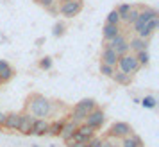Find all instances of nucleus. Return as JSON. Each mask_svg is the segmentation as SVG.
<instances>
[{
  "instance_id": "f257e3e1",
  "label": "nucleus",
  "mask_w": 159,
  "mask_h": 147,
  "mask_svg": "<svg viewBox=\"0 0 159 147\" xmlns=\"http://www.w3.org/2000/svg\"><path fill=\"white\" fill-rule=\"evenodd\" d=\"M27 113L34 118H48L54 115V101H48L41 93H32L27 99Z\"/></svg>"
},
{
  "instance_id": "f03ea898",
  "label": "nucleus",
  "mask_w": 159,
  "mask_h": 147,
  "mask_svg": "<svg viewBox=\"0 0 159 147\" xmlns=\"http://www.w3.org/2000/svg\"><path fill=\"white\" fill-rule=\"evenodd\" d=\"M95 108H98L95 99H82V101H79V102L72 108L70 120H72V122H75V124H82V122L86 120L88 113H91Z\"/></svg>"
},
{
  "instance_id": "7ed1b4c3",
  "label": "nucleus",
  "mask_w": 159,
  "mask_h": 147,
  "mask_svg": "<svg viewBox=\"0 0 159 147\" xmlns=\"http://www.w3.org/2000/svg\"><path fill=\"white\" fill-rule=\"evenodd\" d=\"M116 68L122 70V72L129 74V75H134V74L139 72V63L136 59V54H125V56H118V63H116Z\"/></svg>"
},
{
  "instance_id": "20e7f679",
  "label": "nucleus",
  "mask_w": 159,
  "mask_h": 147,
  "mask_svg": "<svg viewBox=\"0 0 159 147\" xmlns=\"http://www.w3.org/2000/svg\"><path fill=\"white\" fill-rule=\"evenodd\" d=\"M84 7V2L82 0H70V2H63L59 4V13L65 16V18H73L77 16Z\"/></svg>"
},
{
  "instance_id": "39448f33",
  "label": "nucleus",
  "mask_w": 159,
  "mask_h": 147,
  "mask_svg": "<svg viewBox=\"0 0 159 147\" xmlns=\"http://www.w3.org/2000/svg\"><path fill=\"white\" fill-rule=\"evenodd\" d=\"M130 133H132V127H130L129 122H113L111 127H109V131H107V136L122 140L125 136H129Z\"/></svg>"
},
{
  "instance_id": "423d86ee",
  "label": "nucleus",
  "mask_w": 159,
  "mask_h": 147,
  "mask_svg": "<svg viewBox=\"0 0 159 147\" xmlns=\"http://www.w3.org/2000/svg\"><path fill=\"white\" fill-rule=\"evenodd\" d=\"M157 11L154 7H141V11H139V16H138V20L134 23H132V27H134V32H138V31L143 29V25L147 22H150L152 18H157Z\"/></svg>"
},
{
  "instance_id": "0eeeda50",
  "label": "nucleus",
  "mask_w": 159,
  "mask_h": 147,
  "mask_svg": "<svg viewBox=\"0 0 159 147\" xmlns=\"http://www.w3.org/2000/svg\"><path fill=\"white\" fill-rule=\"evenodd\" d=\"M107 47H111L113 50L118 54V56H125V54H129L130 49H129V40L123 36V34H118V36H115L111 41H107Z\"/></svg>"
},
{
  "instance_id": "6e6552de",
  "label": "nucleus",
  "mask_w": 159,
  "mask_h": 147,
  "mask_svg": "<svg viewBox=\"0 0 159 147\" xmlns=\"http://www.w3.org/2000/svg\"><path fill=\"white\" fill-rule=\"evenodd\" d=\"M106 122V113L100 110V108H95L91 113H88L86 120H84V124H88L89 127H93L95 131H98L102 126Z\"/></svg>"
},
{
  "instance_id": "1a4fd4ad",
  "label": "nucleus",
  "mask_w": 159,
  "mask_h": 147,
  "mask_svg": "<svg viewBox=\"0 0 159 147\" xmlns=\"http://www.w3.org/2000/svg\"><path fill=\"white\" fill-rule=\"evenodd\" d=\"M34 120H36V118L32 117L30 113H27V111L20 113V126H18V133H22V135H30V129H32Z\"/></svg>"
},
{
  "instance_id": "9d476101",
  "label": "nucleus",
  "mask_w": 159,
  "mask_h": 147,
  "mask_svg": "<svg viewBox=\"0 0 159 147\" xmlns=\"http://www.w3.org/2000/svg\"><path fill=\"white\" fill-rule=\"evenodd\" d=\"M157 29H159V18H152L150 22L145 23L143 29L138 31L136 34H138V38H141V40H148V38H150Z\"/></svg>"
},
{
  "instance_id": "9b49d317",
  "label": "nucleus",
  "mask_w": 159,
  "mask_h": 147,
  "mask_svg": "<svg viewBox=\"0 0 159 147\" xmlns=\"http://www.w3.org/2000/svg\"><path fill=\"white\" fill-rule=\"evenodd\" d=\"M100 63H106V65H109V66H115L116 68V63H118V54H116L111 47H104L102 49V56H100Z\"/></svg>"
},
{
  "instance_id": "f8f14e48",
  "label": "nucleus",
  "mask_w": 159,
  "mask_h": 147,
  "mask_svg": "<svg viewBox=\"0 0 159 147\" xmlns=\"http://www.w3.org/2000/svg\"><path fill=\"white\" fill-rule=\"evenodd\" d=\"M48 131V120L47 118H36L34 124H32V129H30V135L34 136H45Z\"/></svg>"
},
{
  "instance_id": "ddd939ff",
  "label": "nucleus",
  "mask_w": 159,
  "mask_h": 147,
  "mask_svg": "<svg viewBox=\"0 0 159 147\" xmlns=\"http://www.w3.org/2000/svg\"><path fill=\"white\" fill-rule=\"evenodd\" d=\"M77 126H79V124H75V122H72L70 118H66L65 124H63V129H61V133H59V136L65 140V142H68V140L75 135V131H77Z\"/></svg>"
},
{
  "instance_id": "4468645a",
  "label": "nucleus",
  "mask_w": 159,
  "mask_h": 147,
  "mask_svg": "<svg viewBox=\"0 0 159 147\" xmlns=\"http://www.w3.org/2000/svg\"><path fill=\"white\" fill-rule=\"evenodd\" d=\"M13 77H15V70H13V66L9 65V61L0 59V79H2V83L11 81Z\"/></svg>"
},
{
  "instance_id": "2eb2a0df",
  "label": "nucleus",
  "mask_w": 159,
  "mask_h": 147,
  "mask_svg": "<svg viewBox=\"0 0 159 147\" xmlns=\"http://www.w3.org/2000/svg\"><path fill=\"white\" fill-rule=\"evenodd\" d=\"M120 147H145V145H143V140H141L139 135L130 133L129 136H125V138L120 140Z\"/></svg>"
},
{
  "instance_id": "dca6fc26",
  "label": "nucleus",
  "mask_w": 159,
  "mask_h": 147,
  "mask_svg": "<svg viewBox=\"0 0 159 147\" xmlns=\"http://www.w3.org/2000/svg\"><path fill=\"white\" fill-rule=\"evenodd\" d=\"M129 49L132 54H138L141 50H148V40H141V38H130L129 41Z\"/></svg>"
},
{
  "instance_id": "f3484780",
  "label": "nucleus",
  "mask_w": 159,
  "mask_h": 147,
  "mask_svg": "<svg viewBox=\"0 0 159 147\" xmlns=\"http://www.w3.org/2000/svg\"><path fill=\"white\" fill-rule=\"evenodd\" d=\"M18 126H20V113H6L4 127L7 131H18Z\"/></svg>"
},
{
  "instance_id": "a211bd4d",
  "label": "nucleus",
  "mask_w": 159,
  "mask_h": 147,
  "mask_svg": "<svg viewBox=\"0 0 159 147\" xmlns=\"http://www.w3.org/2000/svg\"><path fill=\"white\" fill-rule=\"evenodd\" d=\"M111 79L116 83V84H122V86H129L130 83H132V75H129V74L122 72V70H118V68H115V72H113V75H111Z\"/></svg>"
},
{
  "instance_id": "6ab92c4d",
  "label": "nucleus",
  "mask_w": 159,
  "mask_h": 147,
  "mask_svg": "<svg viewBox=\"0 0 159 147\" xmlns=\"http://www.w3.org/2000/svg\"><path fill=\"white\" fill-rule=\"evenodd\" d=\"M118 34H122L120 32V25H111V23H106L104 25V29H102V36H104V40L106 41H111L115 36H118Z\"/></svg>"
},
{
  "instance_id": "aec40b11",
  "label": "nucleus",
  "mask_w": 159,
  "mask_h": 147,
  "mask_svg": "<svg viewBox=\"0 0 159 147\" xmlns=\"http://www.w3.org/2000/svg\"><path fill=\"white\" fill-rule=\"evenodd\" d=\"M65 120L66 118H56V120L48 122V131H47V135H50V136H59V133H61V129H63Z\"/></svg>"
},
{
  "instance_id": "412c9836",
  "label": "nucleus",
  "mask_w": 159,
  "mask_h": 147,
  "mask_svg": "<svg viewBox=\"0 0 159 147\" xmlns=\"http://www.w3.org/2000/svg\"><path fill=\"white\" fill-rule=\"evenodd\" d=\"M139 104L143 106L145 110H156V106H157V99L154 95H145L141 101H139Z\"/></svg>"
},
{
  "instance_id": "4be33fe9",
  "label": "nucleus",
  "mask_w": 159,
  "mask_h": 147,
  "mask_svg": "<svg viewBox=\"0 0 159 147\" xmlns=\"http://www.w3.org/2000/svg\"><path fill=\"white\" fill-rule=\"evenodd\" d=\"M139 11H141V7L139 6H132L129 11V15H127V18H125V23H129V25H132V23L138 20V16H139Z\"/></svg>"
},
{
  "instance_id": "5701e85b",
  "label": "nucleus",
  "mask_w": 159,
  "mask_h": 147,
  "mask_svg": "<svg viewBox=\"0 0 159 147\" xmlns=\"http://www.w3.org/2000/svg\"><path fill=\"white\" fill-rule=\"evenodd\" d=\"M130 7H132V4H120V6L115 9L116 13H118V16H120V22H125V18L129 15Z\"/></svg>"
},
{
  "instance_id": "b1692460",
  "label": "nucleus",
  "mask_w": 159,
  "mask_h": 147,
  "mask_svg": "<svg viewBox=\"0 0 159 147\" xmlns=\"http://www.w3.org/2000/svg\"><path fill=\"white\" fill-rule=\"evenodd\" d=\"M65 32H66V25H65L63 22L54 23V27H52V36H54V38H61V36H65Z\"/></svg>"
},
{
  "instance_id": "393cba45",
  "label": "nucleus",
  "mask_w": 159,
  "mask_h": 147,
  "mask_svg": "<svg viewBox=\"0 0 159 147\" xmlns=\"http://www.w3.org/2000/svg\"><path fill=\"white\" fill-rule=\"evenodd\" d=\"M136 59H138V63H139V66H148V63H150V54H148V50H141L136 54Z\"/></svg>"
},
{
  "instance_id": "a878e982",
  "label": "nucleus",
  "mask_w": 159,
  "mask_h": 147,
  "mask_svg": "<svg viewBox=\"0 0 159 147\" xmlns=\"http://www.w3.org/2000/svg\"><path fill=\"white\" fill-rule=\"evenodd\" d=\"M52 65H54V59L50 56H43V58L39 59V68L41 70H50Z\"/></svg>"
},
{
  "instance_id": "bb28decb",
  "label": "nucleus",
  "mask_w": 159,
  "mask_h": 147,
  "mask_svg": "<svg viewBox=\"0 0 159 147\" xmlns=\"http://www.w3.org/2000/svg\"><path fill=\"white\" fill-rule=\"evenodd\" d=\"M106 23H111V25H120V16H118V13H116L115 9H113V11H109L107 18H106Z\"/></svg>"
},
{
  "instance_id": "cd10ccee",
  "label": "nucleus",
  "mask_w": 159,
  "mask_h": 147,
  "mask_svg": "<svg viewBox=\"0 0 159 147\" xmlns=\"http://www.w3.org/2000/svg\"><path fill=\"white\" fill-rule=\"evenodd\" d=\"M113 72H115V66H109V65H106V63H100V74H102V75L111 77Z\"/></svg>"
},
{
  "instance_id": "c85d7f7f",
  "label": "nucleus",
  "mask_w": 159,
  "mask_h": 147,
  "mask_svg": "<svg viewBox=\"0 0 159 147\" xmlns=\"http://www.w3.org/2000/svg\"><path fill=\"white\" fill-rule=\"evenodd\" d=\"M36 4H39L41 7H45V9H48L50 6H54V4H57V0H34Z\"/></svg>"
},
{
  "instance_id": "c756f323",
  "label": "nucleus",
  "mask_w": 159,
  "mask_h": 147,
  "mask_svg": "<svg viewBox=\"0 0 159 147\" xmlns=\"http://www.w3.org/2000/svg\"><path fill=\"white\" fill-rule=\"evenodd\" d=\"M98 147H113V138L106 135L104 138H100V144H98Z\"/></svg>"
},
{
  "instance_id": "7c9ffc66",
  "label": "nucleus",
  "mask_w": 159,
  "mask_h": 147,
  "mask_svg": "<svg viewBox=\"0 0 159 147\" xmlns=\"http://www.w3.org/2000/svg\"><path fill=\"white\" fill-rule=\"evenodd\" d=\"M98 144H100V138H98V136H93V138L86 144V147H98Z\"/></svg>"
},
{
  "instance_id": "2f4dec72",
  "label": "nucleus",
  "mask_w": 159,
  "mask_h": 147,
  "mask_svg": "<svg viewBox=\"0 0 159 147\" xmlns=\"http://www.w3.org/2000/svg\"><path fill=\"white\" fill-rule=\"evenodd\" d=\"M47 11H48V13H52V15H59V4H54V6H50Z\"/></svg>"
},
{
  "instance_id": "473e14b6",
  "label": "nucleus",
  "mask_w": 159,
  "mask_h": 147,
  "mask_svg": "<svg viewBox=\"0 0 159 147\" xmlns=\"http://www.w3.org/2000/svg\"><path fill=\"white\" fill-rule=\"evenodd\" d=\"M4 122H6V113H4V111H0V129L4 127Z\"/></svg>"
},
{
  "instance_id": "72a5a7b5",
  "label": "nucleus",
  "mask_w": 159,
  "mask_h": 147,
  "mask_svg": "<svg viewBox=\"0 0 159 147\" xmlns=\"http://www.w3.org/2000/svg\"><path fill=\"white\" fill-rule=\"evenodd\" d=\"M41 43H45V38H38L36 40V47H41Z\"/></svg>"
},
{
  "instance_id": "f704fd0d",
  "label": "nucleus",
  "mask_w": 159,
  "mask_h": 147,
  "mask_svg": "<svg viewBox=\"0 0 159 147\" xmlns=\"http://www.w3.org/2000/svg\"><path fill=\"white\" fill-rule=\"evenodd\" d=\"M63 2H70V0H57V4H63Z\"/></svg>"
},
{
  "instance_id": "c9c22d12",
  "label": "nucleus",
  "mask_w": 159,
  "mask_h": 147,
  "mask_svg": "<svg viewBox=\"0 0 159 147\" xmlns=\"http://www.w3.org/2000/svg\"><path fill=\"white\" fill-rule=\"evenodd\" d=\"M30 147H39V145H30Z\"/></svg>"
},
{
  "instance_id": "e433bc0d",
  "label": "nucleus",
  "mask_w": 159,
  "mask_h": 147,
  "mask_svg": "<svg viewBox=\"0 0 159 147\" xmlns=\"http://www.w3.org/2000/svg\"><path fill=\"white\" fill-rule=\"evenodd\" d=\"M0 84H2V79H0Z\"/></svg>"
}]
</instances>
